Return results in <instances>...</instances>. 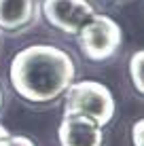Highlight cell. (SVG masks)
Segmentation results:
<instances>
[{
	"mask_svg": "<svg viewBox=\"0 0 144 146\" xmlns=\"http://www.w3.org/2000/svg\"><path fill=\"white\" fill-rule=\"evenodd\" d=\"M76 66L70 53L53 44H32L15 53L9 78L19 98L30 104H49L74 83Z\"/></svg>",
	"mask_w": 144,
	"mask_h": 146,
	"instance_id": "1",
	"label": "cell"
},
{
	"mask_svg": "<svg viewBox=\"0 0 144 146\" xmlns=\"http://www.w3.org/2000/svg\"><path fill=\"white\" fill-rule=\"evenodd\" d=\"M115 98L106 85L98 80H81L72 83L66 91V102H64V114H76V117H87L96 125H108L115 119Z\"/></svg>",
	"mask_w": 144,
	"mask_h": 146,
	"instance_id": "2",
	"label": "cell"
},
{
	"mask_svg": "<svg viewBox=\"0 0 144 146\" xmlns=\"http://www.w3.org/2000/svg\"><path fill=\"white\" fill-rule=\"evenodd\" d=\"M76 36L78 47L89 62H106L121 49L123 30L112 17L96 13Z\"/></svg>",
	"mask_w": 144,
	"mask_h": 146,
	"instance_id": "3",
	"label": "cell"
},
{
	"mask_svg": "<svg viewBox=\"0 0 144 146\" xmlns=\"http://www.w3.org/2000/svg\"><path fill=\"white\" fill-rule=\"evenodd\" d=\"M42 15L49 26L66 34H78L96 15L89 0H42Z\"/></svg>",
	"mask_w": 144,
	"mask_h": 146,
	"instance_id": "4",
	"label": "cell"
},
{
	"mask_svg": "<svg viewBox=\"0 0 144 146\" xmlns=\"http://www.w3.org/2000/svg\"><path fill=\"white\" fill-rule=\"evenodd\" d=\"M59 146H102L104 133L102 127L96 125L87 117L76 114H64L62 123L57 127Z\"/></svg>",
	"mask_w": 144,
	"mask_h": 146,
	"instance_id": "5",
	"label": "cell"
},
{
	"mask_svg": "<svg viewBox=\"0 0 144 146\" xmlns=\"http://www.w3.org/2000/svg\"><path fill=\"white\" fill-rule=\"evenodd\" d=\"M36 0H0V30L17 32L36 21Z\"/></svg>",
	"mask_w": 144,
	"mask_h": 146,
	"instance_id": "6",
	"label": "cell"
},
{
	"mask_svg": "<svg viewBox=\"0 0 144 146\" xmlns=\"http://www.w3.org/2000/svg\"><path fill=\"white\" fill-rule=\"evenodd\" d=\"M129 78H131V85L136 89V93L144 98V49L136 51L129 57Z\"/></svg>",
	"mask_w": 144,
	"mask_h": 146,
	"instance_id": "7",
	"label": "cell"
},
{
	"mask_svg": "<svg viewBox=\"0 0 144 146\" xmlns=\"http://www.w3.org/2000/svg\"><path fill=\"white\" fill-rule=\"evenodd\" d=\"M0 146H36L30 138L26 135H4V138H0Z\"/></svg>",
	"mask_w": 144,
	"mask_h": 146,
	"instance_id": "8",
	"label": "cell"
},
{
	"mask_svg": "<svg viewBox=\"0 0 144 146\" xmlns=\"http://www.w3.org/2000/svg\"><path fill=\"white\" fill-rule=\"evenodd\" d=\"M131 144L133 146H144V119H138L131 125Z\"/></svg>",
	"mask_w": 144,
	"mask_h": 146,
	"instance_id": "9",
	"label": "cell"
},
{
	"mask_svg": "<svg viewBox=\"0 0 144 146\" xmlns=\"http://www.w3.org/2000/svg\"><path fill=\"white\" fill-rule=\"evenodd\" d=\"M4 135H9V129L4 127L2 123H0V138H4Z\"/></svg>",
	"mask_w": 144,
	"mask_h": 146,
	"instance_id": "10",
	"label": "cell"
},
{
	"mask_svg": "<svg viewBox=\"0 0 144 146\" xmlns=\"http://www.w3.org/2000/svg\"><path fill=\"white\" fill-rule=\"evenodd\" d=\"M0 108H2V89H0Z\"/></svg>",
	"mask_w": 144,
	"mask_h": 146,
	"instance_id": "11",
	"label": "cell"
}]
</instances>
